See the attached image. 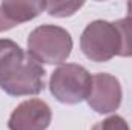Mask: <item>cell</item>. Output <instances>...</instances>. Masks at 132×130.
<instances>
[{
    "instance_id": "30bf717a",
    "label": "cell",
    "mask_w": 132,
    "mask_h": 130,
    "mask_svg": "<svg viewBox=\"0 0 132 130\" xmlns=\"http://www.w3.org/2000/svg\"><path fill=\"white\" fill-rule=\"evenodd\" d=\"M91 130H131V129H129L128 121L123 116L112 115V116H109V118L97 123Z\"/></svg>"
},
{
    "instance_id": "5b68a950",
    "label": "cell",
    "mask_w": 132,
    "mask_h": 130,
    "mask_svg": "<svg viewBox=\"0 0 132 130\" xmlns=\"http://www.w3.org/2000/svg\"><path fill=\"white\" fill-rule=\"evenodd\" d=\"M121 84L118 78L111 73L98 72L92 75V86L88 97V104L97 113H111L115 112L121 104Z\"/></svg>"
},
{
    "instance_id": "9c48e42d",
    "label": "cell",
    "mask_w": 132,
    "mask_h": 130,
    "mask_svg": "<svg viewBox=\"0 0 132 130\" xmlns=\"http://www.w3.org/2000/svg\"><path fill=\"white\" fill-rule=\"evenodd\" d=\"M85 3L83 2H46V12L52 17H71L75 14Z\"/></svg>"
},
{
    "instance_id": "ba28073f",
    "label": "cell",
    "mask_w": 132,
    "mask_h": 130,
    "mask_svg": "<svg viewBox=\"0 0 132 130\" xmlns=\"http://www.w3.org/2000/svg\"><path fill=\"white\" fill-rule=\"evenodd\" d=\"M114 25L117 26L121 38V49L118 57H132V18H120L114 22Z\"/></svg>"
},
{
    "instance_id": "8992f818",
    "label": "cell",
    "mask_w": 132,
    "mask_h": 130,
    "mask_svg": "<svg viewBox=\"0 0 132 130\" xmlns=\"http://www.w3.org/2000/svg\"><path fill=\"white\" fill-rule=\"evenodd\" d=\"M51 107L38 99L31 98L20 103L8 119L9 130H46L51 124Z\"/></svg>"
},
{
    "instance_id": "7a4b0ae2",
    "label": "cell",
    "mask_w": 132,
    "mask_h": 130,
    "mask_svg": "<svg viewBox=\"0 0 132 130\" xmlns=\"http://www.w3.org/2000/svg\"><path fill=\"white\" fill-rule=\"evenodd\" d=\"M28 52L40 63L62 64L72 52V37L55 25L37 26L28 37Z\"/></svg>"
},
{
    "instance_id": "3957f363",
    "label": "cell",
    "mask_w": 132,
    "mask_h": 130,
    "mask_svg": "<svg viewBox=\"0 0 132 130\" xmlns=\"http://www.w3.org/2000/svg\"><path fill=\"white\" fill-rule=\"evenodd\" d=\"M92 86V75L86 67L75 63L59 66L49 80L52 97L63 104H78L88 99Z\"/></svg>"
},
{
    "instance_id": "8fae6325",
    "label": "cell",
    "mask_w": 132,
    "mask_h": 130,
    "mask_svg": "<svg viewBox=\"0 0 132 130\" xmlns=\"http://www.w3.org/2000/svg\"><path fill=\"white\" fill-rule=\"evenodd\" d=\"M128 17H129V18H132V2H129V3H128Z\"/></svg>"
},
{
    "instance_id": "277c9868",
    "label": "cell",
    "mask_w": 132,
    "mask_h": 130,
    "mask_svg": "<svg viewBox=\"0 0 132 130\" xmlns=\"http://www.w3.org/2000/svg\"><path fill=\"white\" fill-rule=\"evenodd\" d=\"M80 49L86 58L95 63H104L120 54L121 38L114 22H91L81 32Z\"/></svg>"
},
{
    "instance_id": "52a82bcc",
    "label": "cell",
    "mask_w": 132,
    "mask_h": 130,
    "mask_svg": "<svg viewBox=\"0 0 132 130\" xmlns=\"http://www.w3.org/2000/svg\"><path fill=\"white\" fill-rule=\"evenodd\" d=\"M46 9V2L40 0H6L0 3V32L35 18Z\"/></svg>"
},
{
    "instance_id": "6da1fadb",
    "label": "cell",
    "mask_w": 132,
    "mask_h": 130,
    "mask_svg": "<svg viewBox=\"0 0 132 130\" xmlns=\"http://www.w3.org/2000/svg\"><path fill=\"white\" fill-rule=\"evenodd\" d=\"M45 67L9 38H0V89L11 97L38 95L45 89Z\"/></svg>"
}]
</instances>
